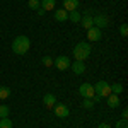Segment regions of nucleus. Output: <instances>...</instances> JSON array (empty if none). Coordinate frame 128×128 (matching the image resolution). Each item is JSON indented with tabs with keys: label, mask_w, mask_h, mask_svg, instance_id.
<instances>
[{
	"label": "nucleus",
	"mask_w": 128,
	"mask_h": 128,
	"mask_svg": "<svg viewBox=\"0 0 128 128\" xmlns=\"http://www.w3.org/2000/svg\"><path fill=\"white\" fill-rule=\"evenodd\" d=\"M92 22H94V26L99 28V29H104V28L109 26V19L104 16V14H98L96 17H92Z\"/></svg>",
	"instance_id": "7"
},
{
	"label": "nucleus",
	"mask_w": 128,
	"mask_h": 128,
	"mask_svg": "<svg viewBox=\"0 0 128 128\" xmlns=\"http://www.w3.org/2000/svg\"><path fill=\"white\" fill-rule=\"evenodd\" d=\"M94 92L98 96H101V98H108L111 94V84L106 82V80H99L98 84L94 86Z\"/></svg>",
	"instance_id": "3"
},
{
	"label": "nucleus",
	"mask_w": 128,
	"mask_h": 128,
	"mask_svg": "<svg viewBox=\"0 0 128 128\" xmlns=\"http://www.w3.org/2000/svg\"><path fill=\"white\" fill-rule=\"evenodd\" d=\"M79 94L84 99H92V96L96 94V92H94V86H90V84H87V82H84V84L79 87Z\"/></svg>",
	"instance_id": "4"
},
{
	"label": "nucleus",
	"mask_w": 128,
	"mask_h": 128,
	"mask_svg": "<svg viewBox=\"0 0 128 128\" xmlns=\"http://www.w3.org/2000/svg\"><path fill=\"white\" fill-rule=\"evenodd\" d=\"M98 128H111V125H109V123H101Z\"/></svg>",
	"instance_id": "27"
},
{
	"label": "nucleus",
	"mask_w": 128,
	"mask_h": 128,
	"mask_svg": "<svg viewBox=\"0 0 128 128\" xmlns=\"http://www.w3.org/2000/svg\"><path fill=\"white\" fill-rule=\"evenodd\" d=\"M53 109H55V114L58 116V118H67L70 114V109L67 104H63V102H56L55 106H53Z\"/></svg>",
	"instance_id": "5"
},
{
	"label": "nucleus",
	"mask_w": 128,
	"mask_h": 128,
	"mask_svg": "<svg viewBox=\"0 0 128 128\" xmlns=\"http://www.w3.org/2000/svg\"><path fill=\"white\" fill-rule=\"evenodd\" d=\"M121 120H128V109L126 108L123 109V113H121Z\"/></svg>",
	"instance_id": "26"
},
{
	"label": "nucleus",
	"mask_w": 128,
	"mask_h": 128,
	"mask_svg": "<svg viewBox=\"0 0 128 128\" xmlns=\"http://www.w3.org/2000/svg\"><path fill=\"white\" fill-rule=\"evenodd\" d=\"M120 34H121L123 38H126V36H128V26H126V24H121V28H120Z\"/></svg>",
	"instance_id": "25"
},
{
	"label": "nucleus",
	"mask_w": 128,
	"mask_h": 128,
	"mask_svg": "<svg viewBox=\"0 0 128 128\" xmlns=\"http://www.w3.org/2000/svg\"><path fill=\"white\" fill-rule=\"evenodd\" d=\"M68 19L72 20V22H75V24H79L80 19H82V16H80L79 10H72V12H68Z\"/></svg>",
	"instance_id": "16"
},
{
	"label": "nucleus",
	"mask_w": 128,
	"mask_h": 128,
	"mask_svg": "<svg viewBox=\"0 0 128 128\" xmlns=\"http://www.w3.org/2000/svg\"><path fill=\"white\" fill-rule=\"evenodd\" d=\"M41 62H43V65H44V67H48V68H50V67H53V62H55V60L46 55V56H43V60H41Z\"/></svg>",
	"instance_id": "22"
},
{
	"label": "nucleus",
	"mask_w": 128,
	"mask_h": 128,
	"mask_svg": "<svg viewBox=\"0 0 128 128\" xmlns=\"http://www.w3.org/2000/svg\"><path fill=\"white\" fill-rule=\"evenodd\" d=\"M70 68H72V72H74L75 75H82V74L86 72V63L80 62V60H75L74 63H70Z\"/></svg>",
	"instance_id": "9"
},
{
	"label": "nucleus",
	"mask_w": 128,
	"mask_h": 128,
	"mask_svg": "<svg viewBox=\"0 0 128 128\" xmlns=\"http://www.w3.org/2000/svg\"><path fill=\"white\" fill-rule=\"evenodd\" d=\"M90 51H92V50H90V44L86 43V41H80V43L75 44V48H74V56H75V60L84 62L86 58L90 56Z\"/></svg>",
	"instance_id": "2"
},
{
	"label": "nucleus",
	"mask_w": 128,
	"mask_h": 128,
	"mask_svg": "<svg viewBox=\"0 0 128 128\" xmlns=\"http://www.w3.org/2000/svg\"><path fill=\"white\" fill-rule=\"evenodd\" d=\"M123 92V86L120 84V82H114V84H111V94H116V96H120Z\"/></svg>",
	"instance_id": "17"
},
{
	"label": "nucleus",
	"mask_w": 128,
	"mask_h": 128,
	"mask_svg": "<svg viewBox=\"0 0 128 128\" xmlns=\"http://www.w3.org/2000/svg\"><path fill=\"white\" fill-rule=\"evenodd\" d=\"M44 12H46V10H43V9L40 7V9H38V16H44Z\"/></svg>",
	"instance_id": "28"
},
{
	"label": "nucleus",
	"mask_w": 128,
	"mask_h": 128,
	"mask_svg": "<svg viewBox=\"0 0 128 128\" xmlns=\"http://www.w3.org/2000/svg\"><path fill=\"white\" fill-rule=\"evenodd\" d=\"M53 65L56 67L58 70H67V68H70V58L68 56H65V55H62V56H58V58L53 62Z\"/></svg>",
	"instance_id": "6"
},
{
	"label": "nucleus",
	"mask_w": 128,
	"mask_h": 128,
	"mask_svg": "<svg viewBox=\"0 0 128 128\" xmlns=\"http://www.w3.org/2000/svg\"><path fill=\"white\" fill-rule=\"evenodd\" d=\"M0 128H14L12 120H9V116L7 118H0Z\"/></svg>",
	"instance_id": "18"
},
{
	"label": "nucleus",
	"mask_w": 128,
	"mask_h": 128,
	"mask_svg": "<svg viewBox=\"0 0 128 128\" xmlns=\"http://www.w3.org/2000/svg\"><path fill=\"white\" fill-rule=\"evenodd\" d=\"M55 20H58V22H65V20H68V12H67L65 9L55 10Z\"/></svg>",
	"instance_id": "12"
},
{
	"label": "nucleus",
	"mask_w": 128,
	"mask_h": 128,
	"mask_svg": "<svg viewBox=\"0 0 128 128\" xmlns=\"http://www.w3.org/2000/svg\"><path fill=\"white\" fill-rule=\"evenodd\" d=\"M114 128H128V121H126V120H118Z\"/></svg>",
	"instance_id": "24"
},
{
	"label": "nucleus",
	"mask_w": 128,
	"mask_h": 128,
	"mask_svg": "<svg viewBox=\"0 0 128 128\" xmlns=\"http://www.w3.org/2000/svg\"><path fill=\"white\" fill-rule=\"evenodd\" d=\"M10 113L9 106H5V104H0V118H7Z\"/></svg>",
	"instance_id": "20"
},
{
	"label": "nucleus",
	"mask_w": 128,
	"mask_h": 128,
	"mask_svg": "<svg viewBox=\"0 0 128 128\" xmlns=\"http://www.w3.org/2000/svg\"><path fill=\"white\" fill-rule=\"evenodd\" d=\"M87 38H89V41H99L102 38V29L92 26L90 29H87Z\"/></svg>",
	"instance_id": "8"
},
{
	"label": "nucleus",
	"mask_w": 128,
	"mask_h": 128,
	"mask_svg": "<svg viewBox=\"0 0 128 128\" xmlns=\"http://www.w3.org/2000/svg\"><path fill=\"white\" fill-rule=\"evenodd\" d=\"M31 48V41L28 36H17L12 41V51L16 55H26Z\"/></svg>",
	"instance_id": "1"
},
{
	"label": "nucleus",
	"mask_w": 128,
	"mask_h": 128,
	"mask_svg": "<svg viewBox=\"0 0 128 128\" xmlns=\"http://www.w3.org/2000/svg\"><path fill=\"white\" fill-rule=\"evenodd\" d=\"M82 106H84L86 109H92V108H94V101H92V99H84Z\"/></svg>",
	"instance_id": "23"
},
{
	"label": "nucleus",
	"mask_w": 128,
	"mask_h": 128,
	"mask_svg": "<svg viewBox=\"0 0 128 128\" xmlns=\"http://www.w3.org/2000/svg\"><path fill=\"white\" fill-rule=\"evenodd\" d=\"M28 5H29V9H31V10H38V9L41 7L40 0H29V2H28Z\"/></svg>",
	"instance_id": "21"
},
{
	"label": "nucleus",
	"mask_w": 128,
	"mask_h": 128,
	"mask_svg": "<svg viewBox=\"0 0 128 128\" xmlns=\"http://www.w3.org/2000/svg\"><path fill=\"white\" fill-rule=\"evenodd\" d=\"M79 24H82V26H84L86 29H90V28L94 26V22H92V17H90V14H86V16H84V17L80 19Z\"/></svg>",
	"instance_id": "14"
},
{
	"label": "nucleus",
	"mask_w": 128,
	"mask_h": 128,
	"mask_svg": "<svg viewBox=\"0 0 128 128\" xmlns=\"http://www.w3.org/2000/svg\"><path fill=\"white\" fill-rule=\"evenodd\" d=\"M108 106L109 108H118L120 106V96H116V94H109L108 96Z\"/></svg>",
	"instance_id": "15"
},
{
	"label": "nucleus",
	"mask_w": 128,
	"mask_h": 128,
	"mask_svg": "<svg viewBox=\"0 0 128 128\" xmlns=\"http://www.w3.org/2000/svg\"><path fill=\"white\" fill-rule=\"evenodd\" d=\"M67 12H72V10H77L79 9V0H63V7Z\"/></svg>",
	"instance_id": "11"
},
{
	"label": "nucleus",
	"mask_w": 128,
	"mask_h": 128,
	"mask_svg": "<svg viewBox=\"0 0 128 128\" xmlns=\"http://www.w3.org/2000/svg\"><path fill=\"white\" fill-rule=\"evenodd\" d=\"M40 4L43 10H53L56 5V0H40Z\"/></svg>",
	"instance_id": "13"
},
{
	"label": "nucleus",
	"mask_w": 128,
	"mask_h": 128,
	"mask_svg": "<svg viewBox=\"0 0 128 128\" xmlns=\"http://www.w3.org/2000/svg\"><path fill=\"white\" fill-rule=\"evenodd\" d=\"M10 96V89L5 87V86H2L0 87V99H7Z\"/></svg>",
	"instance_id": "19"
},
{
	"label": "nucleus",
	"mask_w": 128,
	"mask_h": 128,
	"mask_svg": "<svg viewBox=\"0 0 128 128\" xmlns=\"http://www.w3.org/2000/svg\"><path fill=\"white\" fill-rule=\"evenodd\" d=\"M43 104H44V108L48 109H53V106L56 104V98L53 96V94H44V98H43Z\"/></svg>",
	"instance_id": "10"
}]
</instances>
